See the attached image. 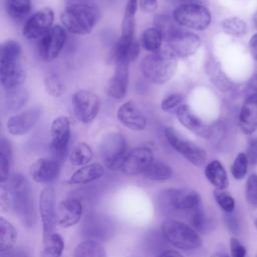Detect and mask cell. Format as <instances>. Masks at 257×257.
<instances>
[{
    "mask_svg": "<svg viewBox=\"0 0 257 257\" xmlns=\"http://www.w3.org/2000/svg\"><path fill=\"white\" fill-rule=\"evenodd\" d=\"M1 184V205L6 202L14 210L24 226L32 227L36 221V210L28 180L21 174H13L9 176L6 182Z\"/></svg>",
    "mask_w": 257,
    "mask_h": 257,
    "instance_id": "6da1fadb",
    "label": "cell"
},
{
    "mask_svg": "<svg viewBox=\"0 0 257 257\" xmlns=\"http://www.w3.org/2000/svg\"><path fill=\"white\" fill-rule=\"evenodd\" d=\"M99 18V8L92 0H67L60 14L66 31L74 35L89 34Z\"/></svg>",
    "mask_w": 257,
    "mask_h": 257,
    "instance_id": "7a4b0ae2",
    "label": "cell"
},
{
    "mask_svg": "<svg viewBox=\"0 0 257 257\" xmlns=\"http://www.w3.org/2000/svg\"><path fill=\"white\" fill-rule=\"evenodd\" d=\"M22 48L19 42L7 39L1 44L0 82L4 89L10 90L22 85L26 72L21 62Z\"/></svg>",
    "mask_w": 257,
    "mask_h": 257,
    "instance_id": "3957f363",
    "label": "cell"
},
{
    "mask_svg": "<svg viewBox=\"0 0 257 257\" xmlns=\"http://www.w3.org/2000/svg\"><path fill=\"white\" fill-rule=\"evenodd\" d=\"M140 68L148 81L162 85L175 75L178 68V57L169 49H161L143 57Z\"/></svg>",
    "mask_w": 257,
    "mask_h": 257,
    "instance_id": "277c9868",
    "label": "cell"
},
{
    "mask_svg": "<svg viewBox=\"0 0 257 257\" xmlns=\"http://www.w3.org/2000/svg\"><path fill=\"white\" fill-rule=\"evenodd\" d=\"M172 16L179 26L197 31L206 30L212 22L210 10L203 4H179L175 7Z\"/></svg>",
    "mask_w": 257,
    "mask_h": 257,
    "instance_id": "5b68a950",
    "label": "cell"
},
{
    "mask_svg": "<svg viewBox=\"0 0 257 257\" xmlns=\"http://www.w3.org/2000/svg\"><path fill=\"white\" fill-rule=\"evenodd\" d=\"M158 203L161 211L166 214L180 211L189 212L201 205V196L193 190L171 188L161 192Z\"/></svg>",
    "mask_w": 257,
    "mask_h": 257,
    "instance_id": "8992f818",
    "label": "cell"
},
{
    "mask_svg": "<svg viewBox=\"0 0 257 257\" xmlns=\"http://www.w3.org/2000/svg\"><path fill=\"white\" fill-rule=\"evenodd\" d=\"M162 231L168 242L175 247L190 251L199 248L202 245V240L197 231L185 223L168 219L162 225Z\"/></svg>",
    "mask_w": 257,
    "mask_h": 257,
    "instance_id": "52a82bcc",
    "label": "cell"
},
{
    "mask_svg": "<svg viewBox=\"0 0 257 257\" xmlns=\"http://www.w3.org/2000/svg\"><path fill=\"white\" fill-rule=\"evenodd\" d=\"M99 152L104 166L112 171L120 170L127 154L125 138L118 132L107 133L101 140Z\"/></svg>",
    "mask_w": 257,
    "mask_h": 257,
    "instance_id": "ba28073f",
    "label": "cell"
},
{
    "mask_svg": "<svg viewBox=\"0 0 257 257\" xmlns=\"http://www.w3.org/2000/svg\"><path fill=\"white\" fill-rule=\"evenodd\" d=\"M116 224L112 218L100 213L86 216L82 223L81 235L85 240L94 242L107 241L115 234Z\"/></svg>",
    "mask_w": 257,
    "mask_h": 257,
    "instance_id": "9c48e42d",
    "label": "cell"
},
{
    "mask_svg": "<svg viewBox=\"0 0 257 257\" xmlns=\"http://www.w3.org/2000/svg\"><path fill=\"white\" fill-rule=\"evenodd\" d=\"M164 134L169 145L191 164L196 167H201L206 163L207 154L203 148L187 139H184L172 126L165 127Z\"/></svg>",
    "mask_w": 257,
    "mask_h": 257,
    "instance_id": "30bf717a",
    "label": "cell"
},
{
    "mask_svg": "<svg viewBox=\"0 0 257 257\" xmlns=\"http://www.w3.org/2000/svg\"><path fill=\"white\" fill-rule=\"evenodd\" d=\"M71 137L70 120L65 115L55 117L50 124V151L52 157L58 162L65 158Z\"/></svg>",
    "mask_w": 257,
    "mask_h": 257,
    "instance_id": "8fae6325",
    "label": "cell"
},
{
    "mask_svg": "<svg viewBox=\"0 0 257 257\" xmlns=\"http://www.w3.org/2000/svg\"><path fill=\"white\" fill-rule=\"evenodd\" d=\"M74 116L82 123L92 122L98 115L100 99L97 94L88 89H79L72 95Z\"/></svg>",
    "mask_w": 257,
    "mask_h": 257,
    "instance_id": "7c38bea8",
    "label": "cell"
},
{
    "mask_svg": "<svg viewBox=\"0 0 257 257\" xmlns=\"http://www.w3.org/2000/svg\"><path fill=\"white\" fill-rule=\"evenodd\" d=\"M66 29L62 25H54L38 39L37 50L44 61H52L62 51L66 42Z\"/></svg>",
    "mask_w": 257,
    "mask_h": 257,
    "instance_id": "4fadbf2b",
    "label": "cell"
},
{
    "mask_svg": "<svg viewBox=\"0 0 257 257\" xmlns=\"http://www.w3.org/2000/svg\"><path fill=\"white\" fill-rule=\"evenodd\" d=\"M166 42L169 50L178 58H187L194 55L202 45L199 35L181 28H178Z\"/></svg>",
    "mask_w": 257,
    "mask_h": 257,
    "instance_id": "5bb4252c",
    "label": "cell"
},
{
    "mask_svg": "<svg viewBox=\"0 0 257 257\" xmlns=\"http://www.w3.org/2000/svg\"><path fill=\"white\" fill-rule=\"evenodd\" d=\"M54 12L50 7H44L33 13L24 23L23 36L28 40L40 39L54 25Z\"/></svg>",
    "mask_w": 257,
    "mask_h": 257,
    "instance_id": "9a60e30c",
    "label": "cell"
},
{
    "mask_svg": "<svg viewBox=\"0 0 257 257\" xmlns=\"http://www.w3.org/2000/svg\"><path fill=\"white\" fill-rule=\"evenodd\" d=\"M42 115L40 106H33L11 115L6 121L7 132L14 137L28 134L38 122Z\"/></svg>",
    "mask_w": 257,
    "mask_h": 257,
    "instance_id": "2e32d148",
    "label": "cell"
},
{
    "mask_svg": "<svg viewBox=\"0 0 257 257\" xmlns=\"http://www.w3.org/2000/svg\"><path fill=\"white\" fill-rule=\"evenodd\" d=\"M154 162V153L148 147H137L127 152L120 171L126 176L144 174Z\"/></svg>",
    "mask_w": 257,
    "mask_h": 257,
    "instance_id": "e0dca14e",
    "label": "cell"
},
{
    "mask_svg": "<svg viewBox=\"0 0 257 257\" xmlns=\"http://www.w3.org/2000/svg\"><path fill=\"white\" fill-rule=\"evenodd\" d=\"M176 115L179 122L194 135L204 138L211 139L215 133L213 126L205 123L200 117H198L189 104L183 103L176 109Z\"/></svg>",
    "mask_w": 257,
    "mask_h": 257,
    "instance_id": "ac0fdd59",
    "label": "cell"
},
{
    "mask_svg": "<svg viewBox=\"0 0 257 257\" xmlns=\"http://www.w3.org/2000/svg\"><path fill=\"white\" fill-rule=\"evenodd\" d=\"M39 213L42 222L43 239L48 237L53 230L56 222L55 193L53 188L45 187L39 196Z\"/></svg>",
    "mask_w": 257,
    "mask_h": 257,
    "instance_id": "d6986e66",
    "label": "cell"
},
{
    "mask_svg": "<svg viewBox=\"0 0 257 257\" xmlns=\"http://www.w3.org/2000/svg\"><path fill=\"white\" fill-rule=\"evenodd\" d=\"M117 120L126 128L141 132L147 127V116L142 109L132 100L122 102L116 110Z\"/></svg>",
    "mask_w": 257,
    "mask_h": 257,
    "instance_id": "ffe728a7",
    "label": "cell"
},
{
    "mask_svg": "<svg viewBox=\"0 0 257 257\" xmlns=\"http://www.w3.org/2000/svg\"><path fill=\"white\" fill-rule=\"evenodd\" d=\"M128 62H114V71L107 85V95L114 99H122L126 92L130 82Z\"/></svg>",
    "mask_w": 257,
    "mask_h": 257,
    "instance_id": "44dd1931",
    "label": "cell"
},
{
    "mask_svg": "<svg viewBox=\"0 0 257 257\" xmlns=\"http://www.w3.org/2000/svg\"><path fill=\"white\" fill-rule=\"evenodd\" d=\"M238 124L245 135H253L257 131V93L250 92L243 101L239 115Z\"/></svg>",
    "mask_w": 257,
    "mask_h": 257,
    "instance_id": "7402d4cb",
    "label": "cell"
},
{
    "mask_svg": "<svg viewBox=\"0 0 257 257\" xmlns=\"http://www.w3.org/2000/svg\"><path fill=\"white\" fill-rule=\"evenodd\" d=\"M82 216V204L77 198H68L60 202L56 210V222L63 228L77 224Z\"/></svg>",
    "mask_w": 257,
    "mask_h": 257,
    "instance_id": "603a6c76",
    "label": "cell"
},
{
    "mask_svg": "<svg viewBox=\"0 0 257 257\" xmlns=\"http://www.w3.org/2000/svg\"><path fill=\"white\" fill-rule=\"evenodd\" d=\"M60 171V162L51 158H40L30 167V176L40 184L50 183L55 180Z\"/></svg>",
    "mask_w": 257,
    "mask_h": 257,
    "instance_id": "cb8c5ba5",
    "label": "cell"
},
{
    "mask_svg": "<svg viewBox=\"0 0 257 257\" xmlns=\"http://www.w3.org/2000/svg\"><path fill=\"white\" fill-rule=\"evenodd\" d=\"M205 71L210 81L220 91L228 92L233 88L234 86L233 81L229 78V76L223 70L221 63L218 60L214 58L207 59L205 63Z\"/></svg>",
    "mask_w": 257,
    "mask_h": 257,
    "instance_id": "d4e9b609",
    "label": "cell"
},
{
    "mask_svg": "<svg viewBox=\"0 0 257 257\" xmlns=\"http://www.w3.org/2000/svg\"><path fill=\"white\" fill-rule=\"evenodd\" d=\"M104 174V167L99 163H91L80 167L68 179L70 185H86L100 179Z\"/></svg>",
    "mask_w": 257,
    "mask_h": 257,
    "instance_id": "484cf974",
    "label": "cell"
},
{
    "mask_svg": "<svg viewBox=\"0 0 257 257\" xmlns=\"http://www.w3.org/2000/svg\"><path fill=\"white\" fill-rule=\"evenodd\" d=\"M29 100V91L23 86L6 90L3 99V109L7 113H13L26 106Z\"/></svg>",
    "mask_w": 257,
    "mask_h": 257,
    "instance_id": "4316f807",
    "label": "cell"
},
{
    "mask_svg": "<svg viewBox=\"0 0 257 257\" xmlns=\"http://www.w3.org/2000/svg\"><path fill=\"white\" fill-rule=\"evenodd\" d=\"M168 240L162 230L151 229L148 231L142 240V248L148 255H158L167 249Z\"/></svg>",
    "mask_w": 257,
    "mask_h": 257,
    "instance_id": "83f0119b",
    "label": "cell"
},
{
    "mask_svg": "<svg viewBox=\"0 0 257 257\" xmlns=\"http://www.w3.org/2000/svg\"><path fill=\"white\" fill-rule=\"evenodd\" d=\"M205 176L207 180L218 190H225L228 185L227 172L221 162L214 160L208 163L205 167Z\"/></svg>",
    "mask_w": 257,
    "mask_h": 257,
    "instance_id": "f1b7e54d",
    "label": "cell"
},
{
    "mask_svg": "<svg viewBox=\"0 0 257 257\" xmlns=\"http://www.w3.org/2000/svg\"><path fill=\"white\" fill-rule=\"evenodd\" d=\"M12 146L9 140L2 137L0 140V180L6 182L9 178V172L12 164Z\"/></svg>",
    "mask_w": 257,
    "mask_h": 257,
    "instance_id": "f546056e",
    "label": "cell"
},
{
    "mask_svg": "<svg viewBox=\"0 0 257 257\" xmlns=\"http://www.w3.org/2000/svg\"><path fill=\"white\" fill-rule=\"evenodd\" d=\"M68 158L71 165L82 167L89 164V162L92 160L93 151L88 144L80 142L72 148Z\"/></svg>",
    "mask_w": 257,
    "mask_h": 257,
    "instance_id": "4dcf8cb0",
    "label": "cell"
},
{
    "mask_svg": "<svg viewBox=\"0 0 257 257\" xmlns=\"http://www.w3.org/2000/svg\"><path fill=\"white\" fill-rule=\"evenodd\" d=\"M17 240L15 227L4 217H0V252L14 247Z\"/></svg>",
    "mask_w": 257,
    "mask_h": 257,
    "instance_id": "1f68e13d",
    "label": "cell"
},
{
    "mask_svg": "<svg viewBox=\"0 0 257 257\" xmlns=\"http://www.w3.org/2000/svg\"><path fill=\"white\" fill-rule=\"evenodd\" d=\"M43 240L44 242L40 257H61L64 249V242L59 234L51 233Z\"/></svg>",
    "mask_w": 257,
    "mask_h": 257,
    "instance_id": "d6a6232c",
    "label": "cell"
},
{
    "mask_svg": "<svg viewBox=\"0 0 257 257\" xmlns=\"http://www.w3.org/2000/svg\"><path fill=\"white\" fill-rule=\"evenodd\" d=\"M164 37L156 27H149L143 31L141 36L142 47L150 53L161 50Z\"/></svg>",
    "mask_w": 257,
    "mask_h": 257,
    "instance_id": "836d02e7",
    "label": "cell"
},
{
    "mask_svg": "<svg viewBox=\"0 0 257 257\" xmlns=\"http://www.w3.org/2000/svg\"><path fill=\"white\" fill-rule=\"evenodd\" d=\"M143 175L152 181H166L172 178L173 169L164 162L154 161Z\"/></svg>",
    "mask_w": 257,
    "mask_h": 257,
    "instance_id": "e575fe53",
    "label": "cell"
},
{
    "mask_svg": "<svg viewBox=\"0 0 257 257\" xmlns=\"http://www.w3.org/2000/svg\"><path fill=\"white\" fill-rule=\"evenodd\" d=\"M73 257H106V251L100 243L85 240L75 247Z\"/></svg>",
    "mask_w": 257,
    "mask_h": 257,
    "instance_id": "d590c367",
    "label": "cell"
},
{
    "mask_svg": "<svg viewBox=\"0 0 257 257\" xmlns=\"http://www.w3.org/2000/svg\"><path fill=\"white\" fill-rule=\"evenodd\" d=\"M221 29L228 35L233 37H242L247 31L246 22L236 16L225 18L220 23Z\"/></svg>",
    "mask_w": 257,
    "mask_h": 257,
    "instance_id": "8d00e7d4",
    "label": "cell"
},
{
    "mask_svg": "<svg viewBox=\"0 0 257 257\" xmlns=\"http://www.w3.org/2000/svg\"><path fill=\"white\" fill-rule=\"evenodd\" d=\"M176 24L177 23L175 22L173 16L171 17L166 13L157 14L154 18V27H156L162 33L165 41H167L172 36V34L179 28L178 26H176Z\"/></svg>",
    "mask_w": 257,
    "mask_h": 257,
    "instance_id": "74e56055",
    "label": "cell"
},
{
    "mask_svg": "<svg viewBox=\"0 0 257 257\" xmlns=\"http://www.w3.org/2000/svg\"><path fill=\"white\" fill-rule=\"evenodd\" d=\"M5 9L13 19H22L31 10V0H6Z\"/></svg>",
    "mask_w": 257,
    "mask_h": 257,
    "instance_id": "f35d334b",
    "label": "cell"
},
{
    "mask_svg": "<svg viewBox=\"0 0 257 257\" xmlns=\"http://www.w3.org/2000/svg\"><path fill=\"white\" fill-rule=\"evenodd\" d=\"M188 217L193 228L199 232H205L208 228V218L202 204L188 212Z\"/></svg>",
    "mask_w": 257,
    "mask_h": 257,
    "instance_id": "ab89813d",
    "label": "cell"
},
{
    "mask_svg": "<svg viewBox=\"0 0 257 257\" xmlns=\"http://www.w3.org/2000/svg\"><path fill=\"white\" fill-rule=\"evenodd\" d=\"M44 87L46 92L53 97H59L63 93V83L59 76L54 72H49L45 75Z\"/></svg>",
    "mask_w": 257,
    "mask_h": 257,
    "instance_id": "60d3db41",
    "label": "cell"
},
{
    "mask_svg": "<svg viewBox=\"0 0 257 257\" xmlns=\"http://www.w3.org/2000/svg\"><path fill=\"white\" fill-rule=\"evenodd\" d=\"M248 165H249V161L246 156V153H239L235 157L233 164L231 166V174L234 177V179L236 180L243 179L247 174Z\"/></svg>",
    "mask_w": 257,
    "mask_h": 257,
    "instance_id": "b9f144b4",
    "label": "cell"
},
{
    "mask_svg": "<svg viewBox=\"0 0 257 257\" xmlns=\"http://www.w3.org/2000/svg\"><path fill=\"white\" fill-rule=\"evenodd\" d=\"M214 197L219 205V207L225 212V213H232L235 208V201L233 197L225 192L224 190H218L216 189L214 191Z\"/></svg>",
    "mask_w": 257,
    "mask_h": 257,
    "instance_id": "7bdbcfd3",
    "label": "cell"
},
{
    "mask_svg": "<svg viewBox=\"0 0 257 257\" xmlns=\"http://www.w3.org/2000/svg\"><path fill=\"white\" fill-rule=\"evenodd\" d=\"M184 95L179 92L170 93L165 96L161 102V109L163 111H172L173 109H177L179 106L183 104Z\"/></svg>",
    "mask_w": 257,
    "mask_h": 257,
    "instance_id": "ee69618b",
    "label": "cell"
},
{
    "mask_svg": "<svg viewBox=\"0 0 257 257\" xmlns=\"http://www.w3.org/2000/svg\"><path fill=\"white\" fill-rule=\"evenodd\" d=\"M246 200L247 202L257 207V175L252 174L248 177L246 182V190H245Z\"/></svg>",
    "mask_w": 257,
    "mask_h": 257,
    "instance_id": "f6af8a7d",
    "label": "cell"
},
{
    "mask_svg": "<svg viewBox=\"0 0 257 257\" xmlns=\"http://www.w3.org/2000/svg\"><path fill=\"white\" fill-rule=\"evenodd\" d=\"M230 249H231L232 257H245L246 256V248L237 238H231Z\"/></svg>",
    "mask_w": 257,
    "mask_h": 257,
    "instance_id": "bcb514c9",
    "label": "cell"
},
{
    "mask_svg": "<svg viewBox=\"0 0 257 257\" xmlns=\"http://www.w3.org/2000/svg\"><path fill=\"white\" fill-rule=\"evenodd\" d=\"M246 156L248 158L249 164L253 166L257 165V138H253L249 141Z\"/></svg>",
    "mask_w": 257,
    "mask_h": 257,
    "instance_id": "7dc6e473",
    "label": "cell"
},
{
    "mask_svg": "<svg viewBox=\"0 0 257 257\" xmlns=\"http://www.w3.org/2000/svg\"><path fill=\"white\" fill-rule=\"evenodd\" d=\"M139 6L144 13H154L157 11L159 3L158 0H139Z\"/></svg>",
    "mask_w": 257,
    "mask_h": 257,
    "instance_id": "c3c4849f",
    "label": "cell"
},
{
    "mask_svg": "<svg viewBox=\"0 0 257 257\" xmlns=\"http://www.w3.org/2000/svg\"><path fill=\"white\" fill-rule=\"evenodd\" d=\"M0 257H29L28 252L21 247H13L9 250L2 251Z\"/></svg>",
    "mask_w": 257,
    "mask_h": 257,
    "instance_id": "681fc988",
    "label": "cell"
},
{
    "mask_svg": "<svg viewBox=\"0 0 257 257\" xmlns=\"http://www.w3.org/2000/svg\"><path fill=\"white\" fill-rule=\"evenodd\" d=\"M226 217H225V220H226V224L228 226V228L232 231V232H237L238 231V222L235 218L234 215H232V213H226Z\"/></svg>",
    "mask_w": 257,
    "mask_h": 257,
    "instance_id": "f907efd6",
    "label": "cell"
},
{
    "mask_svg": "<svg viewBox=\"0 0 257 257\" xmlns=\"http://www.w3.org/2000/svg\"><path fill=\"white\" fill-rule=\"evenodd\" d=\"M249 50H250V53L252 55V57L257 60V32L254 33L250 39H249Z\"/></svg>",
    "mask_w": 257,
    "mask_h": 257,
    "instance_id": "816d5d0a",
    "label": "cell"
},
{
    "mask_svg": "<svg viewBox=\"0 0 257 257\" xmlns=\"http://www.w3.org/2000/svg\"><path fill=\"white\" fill-rule=\"evenodd\" d=\"M156 257H184L180 252L176 251V250H166L160 254H158Z\"/></svg>",
    "mask_w": 257,
    "mask_h": 257,
    "instance_id": "f5cc1de1",
    "label": "cell"
},
{
    "mask_svg": "<svg viewBox=\"0 0 257 257\" xmlns=\"http://www.w3.org/2000/svg\"><path fill=\"white\" fill-rule=\"evenodd\" d=\"M139 6V0H126V5L124 9H127L132 12H137Z\"/></svg>",
    "mask_w": 257,
    "mask_h": 257,
    "instance_id": "db71d44e",
    "label": "cell"
},
{
    "mask_svg": "<svg viewBox=\"0 0 257 257\" xmlns=\"http://www.w3.org/2000/svg\"><path fill=\"white\" fill-rule=\"evenodd\" d=\"M250 87L252 88L251 92H256L257 93V74L252 78L250 82Z\"/></svg>",
    "mask_w": 257,
    "mask_h": 257,
    "instance_id": "11a10c76",
    "label": "cell"
},
{
    "mask_svg": "<svg viewBox=\"0 0 257 257\" xmlns=\"http://www.w3.org/2000/svg\"><path fill=\"white\" fill-rule=\"evenodd\" d=\"M182 3H195V4H203L205 5L206 0H181V2L179 4Z\"/></svg>",
    "mask_w": 257,
    "mask_h": 257,
    "instance_id": "9f6ffc18",
    "label": "cell"
},
{
    "mask_svg": "<svg viewBox=\"0 0 257 257\" xmlns=\"http://www.w3.org/2000/svg\"><path fill=\"white\" fill-rule=\"evenodd\" d=\"M211 257H228L226 254H224V253H216V254H214V255H212Z\"/></svg>",
    "mask_w": 257,
    "mask_h": 257,
    "instance_id": "6f0895ef",
    "label": "cell"
},
{
    "mask_svg": "<svg viewBox=\"0 0 257 257\" xmlns=\"http://www.w3.org/2000/svg\"><path fill=\"white\" fill-rule=\"evenodd\" d=\"M253 23H254V25H255V27L257 28V12H255V14L253 15Z\"/></svg>",
    "mask_w": 257,
    "mask_h": 257,
    "instance_id": "680465c9",
    "label": "cell"
},
{
    "mask_svg": "<svg viewBox=\"0 0 257 257\" xmlns=\"http://www.w3.org/2000/svg\"><path fill=\"white\" fill-rule=\"evenodd\" d=\"M254 224H255V227H256V228H257V219H256V220H255V222H254Z\"/></svg>",
    "mask_w": 257,
    "mask_h": 257,
    "instance_id": "91938a15",
    "label": "cell"
}]
</instances>
